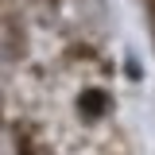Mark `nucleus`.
<instances>
[{
  "label": "nucleus",
  "instance_id": "1",
  "mask_svg": "<svg viewBox=\"0 0 155 155\" xmlns=\"http://www.w3.org/2000/svg\"><path fill=\"white\" fill-rule=\"evenodd\" d=\"M105 109H109V105H105V93H101V89H85V93H81V101H78V113L85 116V120L105 116Z\"/></svg>",
  "mask_w": 155,
  "mask_h": 155
},
{
  "label": "nucleus",
  "instance_id": "2",
  "mask_svg": "<svg viewBox=\"0 0 155 155\" xmlns=\"http://www.w3.org/2000/svg\"><path fill=\"white\" fill-rule=\"evenodd\" d=\"M16 147H19V155H39V151H35V143H27V132H19V136H16Z\"/></svg>",
  "mask_w": 155,
  "mask_h": 155
}]
</instances>
